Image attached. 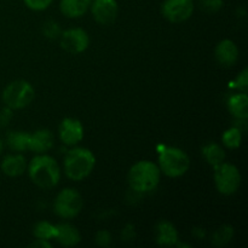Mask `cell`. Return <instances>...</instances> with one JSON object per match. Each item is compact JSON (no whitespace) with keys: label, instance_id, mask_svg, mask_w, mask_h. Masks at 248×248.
Here are the masks:
<instances>
[{"label":"cell","instance_id":"cell-17","mask_svg":"<svg viewBox=\"0 0 248 248\" xmlns=\"http://www.w3.org/2000/svg\"><path fill=\"white\" fill-rule=\"evenodd\" d=\"M92 0H61V11L69 18L84 16L91 6Z\"/></svg>","mask_w":248,"mask_h":248},{"label":"cell","instance_id":"cell-11","mask_svg":"<svg viewBox=\"0 0 248 248\" xmlns=\"http://www.w3.org/2000/svg\"><path fill=\"white\" fill-rule=\"evenodd\" d=\"M60 138L64 144L75 145L84 138V127L77 119L67 118L60 125Z\"/></svg>","mask_w":248,"mask_h":248},{"label":"cell","instance_id":"cell-4","mask_svg":"<svg viewBox=\"0 0 248 248\" xmlns=\"http://www.w3.org/2000/svg\"><path fill=\"white\" fill-rule=\"evenodd\" d=\"M190 167V159L179 148H164L159 155V169L171 178L183 176Z\"/></svg>","mask_w":248,"mask_h":248},{"label":"cell","instance_id":"cell-20","mask_svg":"<svg viewBox=\"0 0 248 248\" xmlns=\"http://www.w3.org/2000/svg\"><path fill=\"white\" fill-rule=\"evenodd\" d=\"M203 159L212 165L213 167L218 166L219 164L224 162L225 160V152L219 144L217 143H208L202 148Z\"/></svg>","mask_w":248,"mask_h":248},{"label":"cell","instance_id":"cell-24","mask_svg":"<svg viewBox=\"0 0 248 248\" xmlns=\"http://www.w3.org/2000/svg\"><path fill=\"white\" fill-rule=\"evenodd\" d=\"M200 6L206 12H217L223 7V0H200Z\"/></svg>","mask_w":248,"mask_h":248},{"label":"cell","instance_id":"cell-23","mask_svg":"<svg viewBox=\"0 0 248 248\" xmlns=\"http://www.w3.org/2000/svg\"><path fill=\"white\" fill-rule=\"evenodd\" d=\"M234 236V229L230 225H224V227L219 228L217 232L213 235V244L216 246H224L227 245L230 240Z\"/></svg>","mask_w":248,"mask_h":248},{"label":"cell","instance_id":"cell-31","mask_svg":"<svg viewBox=\"0 0 248 248\" xmlns=\"http://www.w3.org/2000/svg\"><path fill=\"white\" fill-rule=\"evenodd\" d=\"M2 149H4V142H2L1 138H0V155H1Z\"/></svg>","mask_w":248,"mask_h":248},{"label":"cell","instance_id":"cell-30","mask_svg":"<svg viewBox=\"0 0 248 248\" xmlns=\"http://www.w3.org/2000/svg\"><path fill=\"white\" fill-rule=\"evenodd\" d=\"M31 247H47L50 248L51 247V244L48 242V240H43V239H36V241H34L33 244L31 245Z\"/></svg>","mask_w":248,"mask_h":248},{"label":"cell","instance_id":"cell-12","mask_svg":"<svg viewBox=\"0 0 248 248\" xmlns=\"http://www.w3.org/2000/svg\"><path fill=\"white\" fill-rule=\"evenodd\" d=\"M216 60L224 67H232L239 60V48L232 40H223L217 45L215 51Z\"/></svg>","mask_w":248,"mask_h":248},{"label":"cell","instance_id":"cell-28","mask_svg":"<svg viewBox=\"0 0 248 248\" xmlns=\"http://www.w3.org/2000/svg\"><path fill=\"white\" fill-rule=\"evenodd\" d=\"M96 241L99 246H103V247L109 246L111 242L110 234H109L108 232H106V230H102V232H99L98 234L96 235Z\"/></svg>","mask_w":248,"mask_h":248},{"label":"cell","instance_id":"cell-15","mask_svg":"<svg viewBox=\"0 0 248 248\" xmlns=\"http://www.w3.org/2000/svg\"><path fill=\"white\" fill-rule=\"evenodd\" d=\"M27 169L26 157L21 154L7 155L1 162V171L9 177H18L24 173Z\"/></svg>","mask_w":248,"mask_h":248},{"label":"cell","instance_id":"cell-22","mask_svg":"<svg viewBox=\"0 0 248 248\" xmlns=\"http://www.w3.org/2000/svg\"><path fill=\"white\" fill-rule=\"evenodd\" d=\"M33 234L36 239L52 240L55 239L56 235V225H52L51 223L45 222V220L36 223L35 227H34Z\"/></svg>","mask_w":248,"mask_h":248},{"label":"cell","instance_id":"cell-7","mask_svg":"<svg viewBox=\"0 0 248 248\" xmlns=\"http://www.w3.org/2000/svg\"><path fill=\"white\" fill-rule=\"evenodd\" d=\"M82 207H84V200L81 195L77 190L70 188L60 191L53 205L56 215L64 219L77 217L81 212Z\"/></svg>","mask_w":248,"mask_h":248},{"label":"cell","instance_id":"cell-25","mask_svg":"<svg viewBox=\"0 0 248 248\" xmlns=\"http://www.w3.org/2000/svg\"><path fill=\"white\" fill-rule=\"evenodd\" d=\"M23 1L31 10L43 11V10H46L52 4L53 0H23Z\"/></svg>","mask_w":248,"mask_h":248},{"label":"cell","instance_id":"cell-2","mask_svg":"<svg viewBox=\"0 0 248 248\" xmlns=\"http://www.w3.org/2000/svg\"><path fill=\"white\" fill-rule=\"evenodd\" d=\"M159 166L152 161H138L128 172V184L137 193H149L156 189L160 182Z\"/></svg>","mask_w":248,"mask_h":248},{"label":"cell","instance_id":"cell-26","mask_svg":"<svg viewBox=\"0 0 248 248\" xmlns=\"http://www.w3.org/2000/svg\"><path fill=\"white\" fill-rule=\"evenodd\" d=\"M234 84H235V87L241 90L242 92L247 91V87H248V70L247 69L242 70L241 74L236 78Z\"/></svg>","mask_w":248,"mask_h":248},{"label":"cell","instance_id":"cell-19","mask_svg":"<svg viewBox=\"0 0 248 248\" xmlns=\"http://www.w3.org/2000/svg\"><path fill=\"white\" fill-rule=\"evenodd\" d=\"M29 140H31V133L23 131H11L7 135L6 143L10 149L15 152H24L29 149Z\"/></svg>","mask_w":248,"mask_h":248},{"label":"cell","instance_id":"cell-1","mask_svg":"<svg viewBox=\"0 0 248 248\" xmlns=\"http://www.w3.org/2000/svg\"><path fill=\"white\" fill-rule=\"evenodd\" d=\"M29 177L35 186L41 189H52L61 179V170L53 157L38 155L31 161L28 167Z\"/></svg>","mask_w":248,"mask_h":248},{"label":"cell","instance_id":"cell-21","mask_svg":"<svg viewBox=\"0 0 248 248\" xmlns=\"http://www.w3.org/2000/svg\"><path fill=\"white\" fill-rule=\"evenodd\" d=\"M222 140L223 144L227 148H229V149H236V148H239L241 145L242 132L234 126V127L229 128V130H227L223 133Z\"/></svg>","mask_w":248,"mask_h":248},{"label":"cell","instance_id":"cell-8","mask_svg":"<svg viewBox=\"0 0 248 248\" xmlns=\"http://www.w3.org/2000/svg\"><path fill=\"white\" fill-rule=\"evenodd\" d=\"M161 12L167 21L181 23L190 18L194 12L193 0H165Z\"/></svg>","mask_w":248,"mask_h":248},{"label":"cell","instance_id":"cell-14","mask_svg":"<svg viewBox=\"0 0 248 248\" xmlns=\"http://www.w3.org/2000/svg\"><path fill=\"white\" fill-rule=\"evenodd\" d=\"M55 240L62 246L72 247L79 244L80 240H81V235L74 225L62 223V224L56 225Z\"/></svg>","mask_w":248,"mask_h":248},{"label":"cell","instance_id":"cell-5","mask_svg":"<svg viewBox=\"0 0 248 248\" xmlns=\"http://www.w3.org/2000/svg\"><path fill=\"white\" fill-rule=\"evenodd\" d=\"M35 97L33 86L24 80H16L5 87L2 92V102L7 108L23 109L31 103Z\"/></svg>","mask_w":248,"mask_h":248},{"label":"cell","instance_id":"cell-9","mask_svg":"<svg viewBox=\"0 0 248 248\" xmlns=\"http://www.w3.org/2000/svg\"><path fill=\"white\" fill-rule=\"evenodd\" d=\"M89 34L81 28L68 29L61 34V46L73 55L84 52L89 47Z\"/></svg>","mask_w":248,"mask_h":248},{"label":"cell","instance_id":"cell-6","mask_svg":"<svg viewBox=\"0 0 248 248\" xmlns=\"http://www.w3.org/2000/svg\"><path fill=\"white\" fill-rule=\"evenodd\" d=\"M216 188L223 195L235 194L241 184V174L236 166L222 162L215 167Z\"/></svg>","mask_w":248,"mask_h":248},{"label":"cell","instance_id":"cell-27","mask_svg":"<svg viewBox=\"0 0 248 248\" xmlns=\"http://www.w3.org/2000/svg\"><path fill=\"white\" fill-rule=\"evenodd\" d=\"M44 34H45L47 38H57L61 34L60 27L55 22H47L44 27Z\"/></svg>","mask_w":248,"mask_h":248},{"label":"cell","instance_id":"cell-10","mask_svg":"<svg viewBox=\"0 0 248 248\" xmlns=\"http://www.w3.org/2000/svg\"><path fill=\"white\" fill-rule=\"evenodd\" d=\"M91 10L93 18L99 24L108 26L116 19L119 6L116 0H93L91 2Z\"/></svg>","mask_w":248,"mask_h":248},{"label":"cell","instance_id":"cell-13","mask_svg":"<svg viewBox=\"0 0 248 248\" xmlns=\"http://www.w3.org/2000/svg\"><path fill=\"white\" fill-rule=\"evenodd\" d=\"M53 140L55 138L50 130H46V128L38 130L31 135L29 150L36 153V154H44L52 148Z\"/></svg>","mask_w":248,"mask_h":248},{"label":"cell","instance_id":"cell-18","mask_svg":"<svg viewBox=\"0 0 248 248\" xmlns=\"http://www.w3.org/2000/svg\"><path fill=\"white\" fill-rule=\"evenodd\" d=\"M228 108L232 115H234L236 119L246 120L248 118V97L246 92L232 94L228 101Z\"/></svg>","mask_w":248,"mask_h":248},{"label":"cell","instance_id":"cell-3","mask_svg":"<svg viewBox=\"0 0 248 248\" xmlns=\"http://www.w3.org/2000/svg\"><path fill=\"white\" fill-rule=\"evenodd\" d=\"M96 165V157L86 148H74L64 157V172L72 181H82L91 174Z\"/></svg>","mask_w":248,"mask_h":248},{"label":"cell","instance_id":"cell-16","mask_svg":"<svg viewBox=\"0 0 248 248\" xmlns=\"http://www.w3.org/2000/svg\"><path fill=\"white\" fill-rule=\"evenodd\" d=\"M156 242L161 246H174L178 244V232L174 225L162 220L156 227Z\"/></svg>","mask_w":248,"mask_h":248},{"label":"cell","instance_id":"cell-29","mask_svg":"<svg viewBox=\"0 0 248 248\" xmlns=\"http://www.w3.org/2000/svg\"><path fill=\"white\" fill-rule=\"evenodd\" d=\"M12 118V109L5 108L0 111V126H5L9 124V121Z\"/></svg>","mask_w":248,"mask_h":248}]
</instances>
